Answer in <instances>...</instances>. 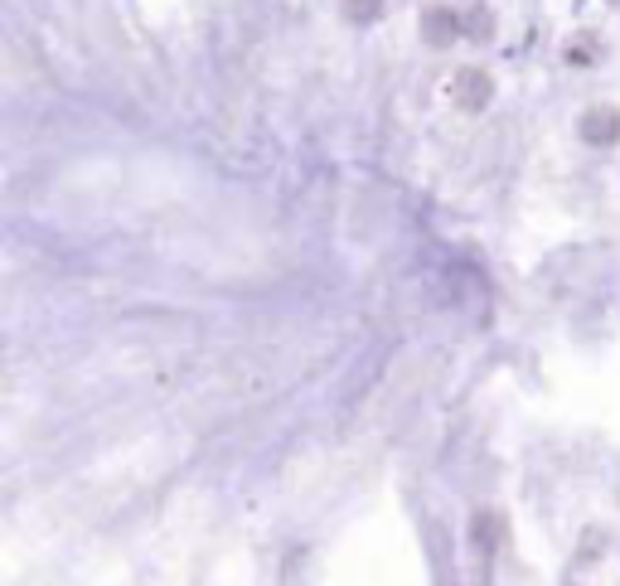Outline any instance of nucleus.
Masks as SVG:
<instances>
[{"label": "nucleus", "mask_w": 620, "mask_h": 586, "mask_svg": "<svg viewBox=\"0 0 620 586\" xmlns=\"http://www.w3.org/2000/svg\"><path fill=\"white\" fill-rule=\"evenodd\" d=\"M451 16H446V10H431L427 16V34H431V44H446V39H451Z\"/></svg>", "instance_id": "3"}, {"label": "nucleus", "mask_w": 620, "mask_h": 586, "mask_svg": "<svg viewBox=\"0 0 620 586\" xmlns=\"http://www.w3.org/2000/svg\"><path fill=\"white\" fill-rule=\"evenodd\" d=\"M616 131H620V112H611V107H597V112L582 117V137L597 141V145L616 141Z\"/></svg>", "instance_id": "1"}, {"label": "nucleus", "mask_w": 620, "mask_h": 586, "mask_svg": "<svg viewBox=\"0 0 620 586\" xmlns=\"http://www.w3.org/2000/svg\"><path fill=\"white\" fill-rule=\"evenodd\" d=\"M456 88H460V102H470V107H480L485 98H490V78L485 73H460Z\"/></svg>", "instance_id": "2"}]
</instances>
